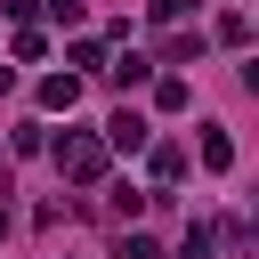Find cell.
Returning <instances> with one entry per match:
<instances>
[{
    "label": "cell",
    "instance_id": "cell-7",
    "mask_svg": "<svg viewBox=\"0 0 259 259\" xmlns=\"http://www.w3.org/2000/svg\"><path fill=\"white\" fill-rule=\"evenodd\" d=\"M202 170H235V138L227 130H202Z\"/></svg>",
    "mask_w": 259,
    "mask_h": 259
},
{
    "label": "cell",
    "instance_id": "cell-5",
    "mask_svg": "<svg viewBox=\"0 0 259 259\" xmlns=\"http://www.w3.org/2000/svg\"><path fill=\"white\" fill-rule=\"evenodd\" d=\"M146 170H154V186H178V178H186V154H178V146H154Z\"/></svg>",
    "mask_w": 259,
    "mask_h": 259
},
{
    "label": "cell",
    "instance_id": "cell-9",
    "mask_svg": "<svg viewBox=\"0 0 259 259\" xmlns=\"http://www.w3.org/2000/svg\"><path fill=\"white\" fill-rule=\"evenodd\" d=\"M202 49H210V40H202V32H178V40H170V49H162V57H170V65H194V57H202Z\"/></svg>",
    "mask_w": 259,
    "mask_h": 259
},
{
    "label": "cell",
    "instance_id": "cell-2",
    "mask_svg": "<svg viewBox=\"0 0 259 259\" xmlns=\"http://www.w3.org/2000/svg\"><path fill=\"white\" fill-rule=\"evenodd\" d=\"M146 138H154V121H146V113H138V105H121V113H113V121H105V146H113V154H138V146H146Z\"/></svg>",
    "mask_w": 259,
    "mask_h": 259
},
{
    "label": "cell",
    "instance_id": "cell-13",
    "mask_svg": "<svg viewBox=\"0 0 259 259\" xmlns=\"http://www.w3.org/2000/svg\"><path fill=\"white\" fill-rule=\"evenodd\" d=\"M49 16L57 24H81V0H49Z\"/></svg>",
    "mask_w": 259,
    "mask_h": 259
},
{
    "label": "cell",
    "instance_id": "cell-3",
    "mask_svg": "<svg viewBox=\"0 0 259 259\" xmlns=\"http://www.w3.org/2000/svg\"><path fill=\"white\" fill-rule=\"evenodd\" d=\"M81 105V73H49L40 81V113H73Z\"/></svg>",
    "mask_w": 259,
    "mask_h": 259
},
{
    "label": "cell",
    "instance_id": "cell-12",
    "mask_svg": "<svg viewBox=\"0 0 259 259\" xmlns=\"http://www.w3.org/2000/svg\"><path fill=\"white\" fill-rule=\"evenodd\" d=\"M146 16H154V24H178V16H186V0H146Z\"/></svg>",
    "mask_w": 259,
    "mask_h": 259
},
{
    "label": "cell",
    "instance_id": "cell-14",
    "mask_svg": "<svg viewBox=\"0 0 259 259\" xmlns=\"http://www.w3.org/2000/svg\"><path fill=\"white\" fill-rule=\"evenodd\" d=\"M0 194H8V186H0ZM0 235H8V202H0Z\"/></svg>",
    "mask_w": 259,
    "mask_h": 259
},
{
    "label": "cell",
    "instance_id": "cell-6",
    "mask_svg": "<svg viewBox=\"0 0 259 259\" xmlns=\"http://www.w3.org/2000/svg\"><path fill=\"white\" fill-rule=\"evenodd\" d=\"M154 105H162V113H186V105H194V89H186L178 73H162V81H154Z\"/></svg>",
    "mask_w": 259,
    "mask_h": 259
},
{
    "label": "cell",
    "instance_id": "cell-8",
    "mask_svg": "<svg viewBox=\"0 0 259 259\" xmlns=\"http://www.w3.org/2000/svg\"><path fill=\"white\" fill-rule=\"evenodd\" d=\"M113 81H121V89H146V81H154V57H121Z\"/></svg>",
    "mask_w": 259,
    "mask_h": 259
},
{
    "label": "cell",
    "instance_id": "cell-11",
    "mask_svg": "<svg viewBox=\"0 0 259 259\" xmlns=\"http://www.w3.org/2000/svg\"><path fill=\"white\" fill-rule=\"evenodd\" d=\"M121 259H162V243L154 235H121Z\"/></svg>",
    "mask_w": 259,
    "mask_h": 259
},
{
    "label": "cell",
    "instance_id": "cell-10",
    "mask_svg": "<svg viewBox=\"0 0 259 259\" xmlns=\"http://www.w3.org/2000/svg\"><path fill=\"white\" fill-rule=\"evenodd\" d=\"M210 251H219V235H210V227H186V243H178V259H210Z\"/></svg>",
    "mask_w": 259,
    "mask_h": 259
},
{
    "label": "cell",
    "instance_id": "cell-4",
    "mask_svg": "<svg viewBox=\"0 0 259 259\" xmlns=\"http://www.w3.org/2000/svg\"><path fill=\"white\" fill-rule=\"evenodd\" d=\"M202 40H219V49H243V40H251V16H243V8H227V16H219Z\"/></svg>",
    "mask_w": 259,
    "mask_h": 259
},
{
    "label": "cell",
    "instance_id": "cell-1",
    "mask_svg": "<svg viewBox=\"0 0 259 259\" xmlns=\"http://www.w3.org/2000/svg\"><path fill=\"white\" fill-rule=\"evenodd\" d=\"M57 170H65L73 186H97V178H105V138H89V130H65V138H57Z\"/></svg>",
    "mask_w": 259,
    "mask_h": 259
}]
</instances>
